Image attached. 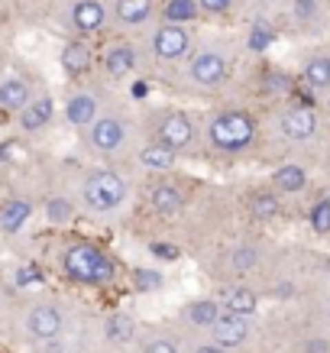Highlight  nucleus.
Returning a JSON list of instances; mask_svg holds the SVG:
<instances>
[{
    "label": "nucleus",
    "instance_id": "35",
    "mask_svg": "<svg viewBox=\"0 0 330 353\" xmlns=\"http://www.w3.org/2000/svg\"><path fill=\"white\" fill-rule=\"evenodd\" d=\"M45 282V276L36 266H20L17 269V289H39Z\"/></svg>",
    "mask_w": 330,
    "mask_h": 353
},
{
    "label": "nucleus",
    "instance_id": "28",
    "mask_svg": "<svg viewBox=\"0 0 330 353\" xmlns=\"http://www.w3.org/2000/svg\"><path fill=\"white\" fill-rule=\"evenodd\" d=\"M259 259H262V253H259L256 243H236L234 250H230V256H227V269H230L234 276H246V272L259 269Z\"/></svg>",
    "mask_w": 330,
    "mask_h": 353
},
{
    "label": "nucleus",
    "instance_id": "9",
    "mask_svg": "<svg viewBox=\"0 0 330 353\" xmlns=\"http://www.w3.org/2000/svg\"><path fill=\"white\" fill-rule=\"evenodd\" d=\"M107 23H110V13H107L104 0H68L65 3V26L75 32L78 39L101 32Z\"/></svg>",
    "mask_w": 330,
    "mask_h": 353
},
{
    "label": "nucleus",
    "instance_id": "32",
    "mask_svg": "<svg viewBox=\"0 0 330 353\" xmlns=\"http://www.w3.org/2000/svg\"><path fill=\"white\" fill-rule=\"evenodd\" d=\"M308 224H311V230H314V234H320V236L330 234V198H318V201L311 204Z\"/></svg>",
    "mask_w": 330,
    "mask_h": 353
},
{
    "label": "nucleus",
    "instance_id": "1",
    "mask_svg": "<svg viewBox=\"0 0 330 353\" xmlns=\"http://www.w3.org/2000/svg\"><path fill=\"white\" fill-rule=\"evenodd\" d=\"M259 139V123L246 108H217L204 117L201 143L217 156H243Z\"/></svg>",
    "mask_w": 330,
    "mask_h": 353
},
{
    "label": "nucleus",
    "instance_id": "38",
    "mask_svg": "<svg viewBox=\"0 0 330 353\" xmlns=\"http://www.w3.org/2000/svg\"><path fill=\"white\" fill-rule=\"evenodd\" d=\"M266 85H269V91H276V94H282V91H288V75H282V72H269L266 75Z\"/></svg>",
    "mask_w": 330,
    "mask_h": 353
},
{
    "label": "nucleus",
    "instance_id": "11",
    "mask_svg": "<svg viewBox=\"0 0 330 353\" xmlns=\"http://www.w3.org/2000/svg\"><path fill=\"white\" fill-rule=\"evenodd\" d=\"M104 97H101V91L97 88H78V91H72L68 94V101H65V110L62 117L65 123L72 130H81L85 133L91 123H94L97 117H101V110H104Z\"/></svg>",
    "mask_w": 330,
    "mask_h": 353
},
{
    "label": "nucleus",
    "instance_id": "39",
    "mask_svg": "<svg viewBox=\"0 0 330 353\" xmlns=\"http://www.w3.org/2000/svg\"><path fill=\"white\" fill-rule=\"evenodd\" d=\"M13 156H17V143H13V139H7V143L0 146V162L7 165V162H13Z\"/></svg>",
    "mask_w": 330,
    "mask_h": 353
},
{
    "label": "nucleus",
    "instance_id": "17",
    "mask_svg": "<svg viewBox=\"0 0 330 353\" xmlns=\"http://www.w3.org/2000/svg\"><path fill=\"white\" fill-rule=\"evenodd\" d=\"M146 201L159 214H178L181 208H185V201H188V194L181 192V185L169 182V179H156L146 188Z\"/></svg>",
    "mask_w": 330,
    "mask_h": 353
},
{
    "label": "nucleus",
    "instance_id": "40",
    "mask_svg": "<svg viewBox=\"0 0 330 353\" xmlns=\"http://www.w3.org/2000/svg\"><path fill=\"white\" fill-rule=\"evenodd\" d=\"M305 353H330V343L327 341H308V350Z\"/></svg>",
    "mask_w": 330,
    "mask_h": 353
},
{
    "label": "nucleus",
    "instance_id": "31",
    "mask_svg": "<svg viewBox=\"0 0 330 353\" xmlns=\"http://www.w3.org/2000/svg\"><path fill=\"white\" fill-rule=\"evenodd\" d=\"M130 282H133V289L136 292H159L165 285V276H162V269H146V266H136L130 272Z\"/></svg>",
    "mask_w": 330,
    "mask_h": 353
},
{
    "label": "nucleus",
    "instance_id": "5",
    "mask_svg": "<svg viewBox=\"0 0 330 353\" xmlns=\"http://www.w3.org/2000/svg\"><path fill=\"white\" fill-rule=\"evenodd\" d=\"M149 139L159 143L165 150H172L175 156H192L198 150V139H201V130L194 123V117L188 110L169 108V110H156L149 120Z\"/></svg>",
    "mask_w": 330,
    "mask_h": 353
},
{
    "label": "nucleus",
    "instance_id": "22",
    "mask_svg": "<svg viewBox=\"0 0 330 353\" xmlns=\"http://www.w3.org/2000/svg\"><path fill=\"white\" fill-rule=\"evenodd\" d=\"M32 221V201L30 198H20V194H13L7 201L0 204V230L3 234H20L23 227Z\"/></svg>",
    "mask_w": 330,
    "mask_h": 353
},
{
    "label": "nucleus",
    "instance_id": "15",
    "mask_svg": "<svg viewBox=\"0 0 330 353\" xmlns=\"http://www.w3.org/2000/svg\"><path fill=\"white\" fill-rule=\"evenodd\" d=\"M107 13H110V23L120 30H139V26L152 23L156 0H110Z\"/></svg>",
    "mask_w": 330,
    "mask_h": 353
},
{
    "label": "nucleus",
    "instance_id": "24",
    "mask_svg": "<svg viewBox=\"0 0 330 353\" xmlns=\"http://www.w3.org/2000/svg\"><path fill=\"white\" fill-rule=\"evenodd\" d=\"M272 192L282 198V194H301L305 192V185H308V172H305V165H298V162H285V165H278L276 172H272Z\"/></svg>",
    "mask_w": 330,
    "mask_h": 353
},
{
    "label": "nucleus",
    "instance_id": "42",
    "mask_svg": "<svg viewBox=\"0 0 330 353\" xmlns=\"http://www.w3.org/2000/svg\"><path fill=\"white\" fill-rule=\"evenodd\" d=\"M291 292H295V289L285 282V285H278V289H276V299H291Z\"/></svg>",
    "mask_w": 330,
    "mask_h": 353
},
{
    "label": "nucleus",
    "instance_id": "6",
    "mask_svg": "<svg viewBox=\"0 0 330 353\" xmlns=\"http://www.w3.org/2000/svg\"><path fill=\"white\" fill-rule=\"evenodd\" d=\"M192 52H194V32H192V26H172V23H159V26L146 36L143 59H149V62L159 65V68H169V65L188 62V55H192Z\"/></svg>",
    "mask_w": 330,
    "mask_h": 353
},
{
    "label": "nucleus",
    "instance_id": "4",
    "mask_svg": "<svg viewBox=\"0 0 330 353\" xmlns=\"http://www.w3.org/2000/svg\"><path fill=\"white\" fill-rule=\"evenodd\" d=\"M81 143L97 159H114L133 143V120L117 104H104L101 117L81 133Z\"/></svg>",
    "mask_w": 330,
    "mask_h": 353
},
{
    "label": "nucleus",
    "instance_id": "2",
    "mask_svg": "<svg viewBox=\"0 0 330 353\" xmlns=\"http://www.w3.org/2000/svg\"><path fill=\"white\" fill-rule=\"evenodd\" d=\"M59 266L72 282L78 285H91V289H104L117 279V259L107 253L104 246L91 243V240H72L59 256Z\"/></svg>",
    "mask_w": 330,
    "mask_h": 353
},
{
    "label": "nucleus",
    "instance_id": "41",
    "mask_svg": "<svg viewBox=\"0 0 330 353\" xmlns=\"http://www.w3.org/2000/svg\"><path fill=\"white\" fill-rule=\"evenodd\" d=\"M130 94L136 97V101H143V97L149 94V85H146V81H133V91H130Z\"/></svg>",
    "mask_w": 330,
    "mask_h": 353
},
{
    "label": "nucleus",
    "instance_id": "7",
    "mask_svg": "<svg viewBox=\"0 0 330 353\" xmlns=\"http://www.w3.org/2000/svg\"><path fill=\"white\" fill-rule=\"evenodd\" d=\"M230 52L224 46H201L188 55V65H185V78L188 85L198 88V91H217L230 78Z\"/></svg>",
    "mask_w": 330,
    "mask_h": 353
},
{
    "label": "nucleus",
    "instance_id": "30",
    "mask_svg": "<svg viewBox=\"0 0 330 353\" xmlns=\"http://www.w3.org/2000/svg\"><path fill=\"white\" fill-rule=\"evenodd\" d=\"M45 221L52 227H65L75 221V201L68 198V194H52L49 201H45Z\"/></svg>",
    "mask_w": 330,
    "mask_h": 353
},
{
    "label": "nucleus",
    "instance_id": "14",
    "mask_svg": "<svg viewBox=\"0 0 330 353\" xmlns=\"http://www.w3.org/2000/svg\"><path fill=\"white\" fill-rule=\"evenodd\" d=\"M224 314V308H220V301L214 299V295H201V299H192L185 308L178 311V321L188 327V331H194L198 337L201 334H207L217 324V318Z\"/></svg>",
    "mask_w": 330,
    "mask_h": 353
},
{
    "label": "nucleus",
    "instance_id": "3",
    "mask_svg": "<svg viewBox=\"0 0 330 353\" xmlns=\"http://www.w3.org/2000/svg\"><path fill=\"white\" fill-rule=\"evenodd\" d=\"M78 198H81V208L91 211V214L104 217L120 211L130 198V182L120 175L117 169L110 165H97V169H87L81 175V185H78Z\"/></svg>",
    "mask_w": 330,
    "mask_h": 353
},
{
    "label": "nucleus",
    "instance_id": "26",
    "mask_svg": "<svg viewBox=\"0 0 330 353\" xmlns=\"http://www.w3.org/2000/svg\"><path fill=\"white\" fill-rule=\"evenodd\" d=\"M246 208H249V217H256V221H276L282 214V198L269 188H259V192L249 194Z\"/></svg>",
    "mask_w": 330,
    "mask_h": 353
},
{
    "label": "nucleus",
    "instance_id": "12",
    "mask_svg": "<svg viewBox=\"0 0 330 353\" xmlns=\"http://www.w3.org/2000/svg\"><path fill=\"white\" fill-rule=\"evenodd\" d=\"M278 133L291 143H305L318 133V114L308 104H288L278 110Z\"/></svg>",
    "mask_w": 330,
    "mask_h": 353
},
{
    "label": "nucleus",
    "instance_id": "13",
    "mask_svg": "<svg viewBox=\"0 0 330 353\" xmlns=\"http://www.w3.org/2000/svg\"><path fill=\"white\" fill-rule=\"evenodd\" d=\"M207 337H211L217 347H224L227 353L236 350V347H243L249 337H253V318H243V314H220L217 318V324H214L211 331H207Z\"/></svg>",
    "mask_w": 330,
    "mask_h": 353
},
{
    "label": "nucleus",
    "instance_id": "27",
    "mask_svg": "<svg viewBox=\"0 0 330 353\" xmlns=\"http://www.w3.org/2000/svg\"><path fill=\"white\" fill-rule=\"evenodd\" d=\"M162 23H172V26H192L201 10H198V0H165L159 10Z\"/></svg>",
    "mask_w": 330,
    "mask_h": 353
},
{
    "label": "nucleus",
    "instance_id": "20",
    "mask_svg": "<svg viewBox=\"0 0 330 353\" xmlns=\"http://www.w3.org/2000/svg\"><path fill=\"white\" fill-rule=\"evenodd\" d=\"M36 91H32V81L23 75H3L0 78V108L20 114L26 104H30Z\"/></svg>",
    "mask_w": 330,
    "mask_h": 353
},
{
    "label": "nucleus",
    "instance_id": "23",
    "mask_svg": "<svg viewBox=\"0 0 330 353\" xmlns=\"http://www.w3.org/2000/svg\"><path fill=\"white\" fill-rule=\"evenodd\" d=\"M139 337V324L133 314L127 311H117V314H110L104 318V341L114 343V347H127V343H136Z\"/></svg>",
    "mask_w": 330,
    "mask_h": 353
},
{
    "label": "nucleus",
    "instance_id": "16",
    "mask_svg": "<svg viewBox=\"0 0 330 353\" xmlns=\"http://www.w3.org/2000/svg\"><path fill=\"white\" fill-rule=\"evenodd\" d=\"M55 120V97L52 94H36L26 108L17 114V127L23 133H43Z\"/></svg>",
    "mask_w": 330,
    "mask_h": 353
},
{
    "label": "nucleus",
    "instance_id": "25",
    "mask_svg": "<svg viewBox=\"0 0 330 353\" xmlns=\"http://www.w3.org/2000/svg\"><path fill=\"white\" fill-rule=\"evenodd\" d=\"M136 353H181V341L172 331L152 327L136 337Z\"/></svg>",
    "mask_w": 330,
    "mask_h": 353
},
{
    "label": "nucleus",
    "instance_id": "21",
    "mask_svg": "<svg viewBox=\"0 0 330 353\" xmlns=\"http://www.w3.org/2000/svg\"><path fill=\"white\" fill-rule=\"evenodd\" d=\"M136 165L143 172H152V175H165V172H172L178 165V156L172 150H165V146H159V143L146 139V143H139L136 150Z\"/></svg>",
    "mask_w": 330,
    "mask_h": 353
},
{
    "label": "nucleus",
    "instance_id": "19",
    "mask_svg": "<svg viewBox=\"0 0 330 353\" xmlns=\"http://www.w3.org/2000/svg\"><path fill=\"white\" fill-rule=\"evenodd\" d=\"M217 301H220V308H224L227 314H243V318H253L256 311H259V292H256L253 285H243V282H234V285L220 289Z\"/></svg>",
    "mask_w": 330,
    "mask_h": 353
},
{
    "label": "nucleus",
    "instance_id": "34",
    "mask_svg": "<svg viewBox=\"0 0 330 353\" xmlns=\"http://www.w3.org/2000/svg\"><path fill=\"white\" fill-rule=\"evenodd\" d=\"M149 253L156 259H162V263H175V259H181V246L169 243V240H152V243H149Z\"/></svg>",
    "mask_w": 330,
    "mask_h": 353
},
{
    "label": "nucleus",
    "instance_id": "18",
    "mask_svg": "<svg viewBox=\"0 0 330 353\" xmlns=\"http://www.w3.org/2000/svg\"><path fill=\"white\" fill-rule=\"evenodd\" d=\"M59 65H62V72L68 78H85L91 68H94V52H91V46L87 39H68L62 46V52H59Z\"/></svg>",
    "mask_w": 330,
    "mask_h": 353
},
{
    "label": "nucleus",
    "instance_id": "37",
    "mask_svg": "<svg viewBox=\"0 0 330 353\" xmlns=\"http://www.w3.org/2000/svg\"><path fill=\"white\" fill-rule=\"evenodd\" d=\"M188 353H227V350H224V347H217L207 334H201V337H194V341H192Z\"/></svg>",
    "mask_w": 330,
    "mask_h": 353
},
{
    "label": "nucleus",
    "instance_id": "33",
    "mask_svg": "<svg viewBox=\"0 0 330 353\" xmlns=\"http://www.w3.org/2000/svg\"><path fill=\"white\" fill-rule=\"evenodd\" d=\"M272 43H276V30H272L266 20H256L253 30H249V39H246V46H249L253 52H266Z\"/></svg>",
    "mask_w": 330,
    "mask_h": 353
},
{
    "label": "nucleus",
    "instance_id": "8",
    "mask_svg": "<svg viewBox=\"0 0 330 353\" xmlns=\"http://www.w3.org/2000/svg\"><path fill=\"white\" fill-rule=\"evenodd\" d=\"M20 327L23 334L36 343H49L55 337H62L65 327H68V314L59 301L52 299H39V301H30L23 308V318H20Z\"/></svg>",
    "mask_w": 330,
    "mask_h": 353
},
{
    "label": "nucleus",
    "instance_id": "29",
    "mask_svg": "<svg viewBox=\"0 0 330 353\" xmlns=\"http://www.w3.org/2000/svg\"><path fill=\"white\" fill-rule=\"evenodd\" d=\"M305 81L314 91H327L330 88V55L327 52H314L305 62Z\"/></svg>",
    "mask_w": 330,
    "mask_h": 353
},
{
    "label": "nucleus",
    "instance_id": "10",
    "mask_svg": "<svg viewBox=\"0 0 330 353\" xmlns=\"http://www.w3.org/2000/svg\"><path fill=\"white\" fill-rule=\"evenodd\" d=\"M143 62L146 59H143V49L136 43H114L101 55V72L107 81H127L143 68Z\"/></svg>",
    "mask_w": 330,
    "mask_h": 353
},
{
    "label": "nucleus",
    "instance_id": "36",
    "mask_svg": "<svg viewBox=\"0 0 330 353\" xmlns=\"http://www.w3.org/2000/svg\"><path fill=\"white\" fill-rule=\"evenodd\" d=\"M230 7H234V0H198V10L207 17H224L230 13Z\"/></svg>",
    "mask_w": 330,
    "mask_h": 353
}]
</instances>
